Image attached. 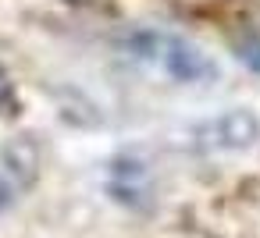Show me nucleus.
Masks as SVG:
<instances>
[{"instance_id":"f03ea898","label":"nucleus","mask_w":260,"mask_h":238,"mask_svg":"<svg viewBox=\"0 0 260 238\" xmlns=\"http://www.w3.org/2000/svg\"><path fill=\"white\" fill-rule=\"evenodd\" d=\"M203 135L217 139V146H249V142L260 135V128H256V121H253L249 114L235 110V114H228V117L210 121V125L203 128Z\"/></svg>"},{"instance_id":"7ed1b4c3","label":"nucleus","mask_w":260,"mask_h":238,"mask_svg":"<svg viewBox=\"0 0 260 238\" xmlns=\"http://www.w3.org/2000/svg\"><path fill=\"white\" fill-rule=\"evenodd\" d=\"M235 54H239V61H242L246 68H253V71L260 75V36L239 39V43H235Z\"/></svg>"},{"instance_id":"f257e3e1","label":"nucleus","mask_w":260,"mask_h":238,"mask_svg":"<svg viewBox=\"0 0 260 238\" xmlns=\"http://www.w3.org/2000/svg\"><path fill=\"white\" fill-rule=\"evenodd\" d=\"M125 54L139 68H146L160 78H171L178 86H207V82L217 78L214 57L203 47H196L192 39L178 36V32L139 29L125 39Z\"/></svg>"}]
</instances>
